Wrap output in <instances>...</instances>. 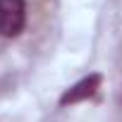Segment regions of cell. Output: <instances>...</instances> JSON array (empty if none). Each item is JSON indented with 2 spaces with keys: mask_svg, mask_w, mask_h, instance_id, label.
Returning <instances> with one entry per match:
<instances>
[{
  "mask_svg": "<svg viewBox=\"0 0 122 122\" xmlns=\"http://www.w3.org/2000/svg\"><path fill=\"white\" fill-rule=\"evenodd\" d=\"M26 5L24 0H0V36L15 38L24 31Z\"/></svg>",
  "mask_w": 122,
  "mask_h": 122,
  "instance_id": "1",
  "label": "cell"
},
{
  "mask_svg": "<svg viewBox=\"0 0 122 122\" xmlns=\"http://www.w3.org/2000/svg\"><path fill=\"white\" fill-rule=\"evenodd\" d=\"M98 81H101V77L98 74H93V77H89V79H84V81H79L74 89H70L65 96H62V105H67V103H74V101H81V98H86V96H91L93 91H96V86H98Z\"/></svg>",
  "mask_w": 122,
  "mask_h": 122,
  "instance_id": "2",
  "label": "cell"
}]
</instances>
